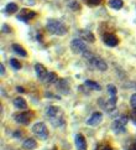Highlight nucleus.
Wrapping results in <instances>:
<instances>
[{"label": "nucleus", "instance_id": "nucleus-1", "mask_svg": "<svg viewBox=\"0 0 136 150\" xmlns=\"http://www.w3.org/2000/svg\"><path fill=\"white\" fill-rule=\"evenodd\" d=\"M47 117L50 118V122L54 127H59L63 124V113H62L61 108H58V107H54V105L48 107Z\"/></svg>", "mask_w": 136, "mask_h": 150}, {"label": "nucleus", "instance_id": "nucleus-2", "mask_svg": "<svg viewBox=\"0 0 136 150\" xmlns=\"http://www.w3.org/2000/svg\"><path fill=\"white\" fill-rule=\"evenodd\" d=\"M83 56L87 58V61H88L92 66L95 67V68H98L99 71H106V69H108L106 62L103 60V58H100V57H98V56L93 55V53H90L89 51L84 52V53H83Z\"/></svg>", "mask_w": 136, "mask_h": 150}, {"label": "nucleus", "instance_id": "nucleus-3", "mask_svg": "<svg viewBox=\"0 0 136 150\" xmlns=\"http://www.w3.org/2000/svg\"><path fill=\"white\" fill-rule=\"evenodd\" d=\"M47 30L50 31L51 34L57 35V36H63L67 34V28L66 25H63L61 21L58 20H48L47 23Z\"/></svg>", "mask_w": 136, "mask_h": 150}, {"label": "nucleus", "instance_id": "nucleus-4", "mask_svg": "<svg viewBox=\"0 0 136 150\" xmlns=\"http://www.w3.org/2000/svg\"><path fill=\"white\" fill-rule=\"evenodd\" d=\"M31 130L36 137H39L40 139H42V140H46L47 137H48V130H47V127H46L45 123H41V122L36 123V124H34Z\"/></svg>", "mask_w": 136, "mask_h": 150}, {"label": "nucleus", "instance_id": "nucleus-5", "mask_svg": "<svg viewBox=\"0 0 136 150\" xmlns=\"http://www.w3.org/2000/svg\"><path fill=\"white\" fill-rule=\"evenodd\" d=\"M70 50H72L73 53H77V55H79V53L83 55L84 52L88 51L84 41H82L80 39H74V40L70 41Z\"/></svg>", "mask_w": 136, "mask_h": 150}, {"label": "nucleus", "instance_id": "nucleus-6", "mask_svg": "<svg viewBox=\"0 0 136 150\" xmlns=\"http://www.w3.org/2000/svg\"><path fill=\"white\" fill-rule=\"evenodd\" d=\"M32 117H34V113L30 110H24V112H21V113H16L14 114V119L19 123V124H29L30 120L32 119Z\"/></svg>", "mask_w": 136, "mask_h": 150}, {"label": "nucleus", "instance_id": "nucleus-7", "mask_svg": "<svg viewBox=\"0 0 136 150\" xmlns=\"http://www.w3.org/2000/svg\"><path fill=\"white\" fill-rule=\"evenodd\" d=\"M128 123V117H120V118H118V119H115L113 122V124H111V129L114 132H120L121 129H124V127L125 124Z\"/></svg>", "mask_w": 136, "mask_h": 150}, {"label": "nucleus", "instance_id": "nucleus-8", "mask_svg": "<svg viewBox=\"0 0 136 150\" xmlns=\"http://www.w3.org/2000/svg\"><path fill=\"white\" fill-rule=\"evenodd\" d=\"M101 119H103V114L99 113V112H95V113H93L87 119V124L90 127H95L101 122Z\"/></svg>", "mask_w": 136, "mask_h": 150}, {"label": "nucleus", "instance_id": "nucleus-9", "mask_svg": "<svg viewBox=\"0 0 136 150\" xmlns=\"http://www.w3.org/2000/svg\"><path fill=\"white\" fill-rule=\"evenodd\" d=\"M74 142H75V148H77V150H87V140L83 137V134H75Z\"/></svg>", "mask_w": 136, "mask_h": 150}, {"label": "nucleus", "instance_id": "nucleus-10", "mask_svg": "<svg viewBox=\"0 0 136 150\" xmlns=\"http://www.w3.org/2000/svg\"><path fill=\"white\" fill-rule=\"evenodd\" d=\"M103 40H104L105 44L108 46H110V47H114V46H116L119 44V39L114 34H105L104 36H103Z\"/></svg>", "mask_w": 136, "mask_h": 150}, {"label": "nucleus", "instance_id": "nucleus-11", "mask_svg": "<svg viewBox=\"0 0 136 150\" xmlns=\"http://www.w3.org/2000/svg\"><path fill=\"white\" fill-rule=\"evenodd\" d=\"M35 71H36V74H37V77H39L41 81H45L46 77H47V69L45 68V66L41 65V63H36L35 65Z\"/></svg>", "mask_w": 136, "mask_h": 150}, {"label": "nucleus", "instance_id": "nucleus-12", "mask_svg": "<svg viewBox=\"0 0 136 150\" xmlns=\"http://www.w3.org/2000/svg\"><path fill=\"white\" fill-rule=\"evenodd\" d=\"M35 13L34 11H30V10H26L24 9L23 11H21V14L18 15V19L21 20V21H25V23H27L29 20H31L32 18H35Z\"/></svg>", "mask_w": 136, "mask_h": 150}, {"label": "nucleus", "instance_id": "nucleus-13", "mask_svg": "<svg viewBox=\"0 0 136 150\" xmlns=\"http://www.w3.org/2000/svg\"><path fill=\"white\" fill-rule=\"evenodd\" d=\"M23 148L26 149V150H34L37 148V143L35 139H32V138H29V139H26V140L23 143Z\"/></svg>", "mask_w": 136, "mask_h": 150}, {"label": "nucleus", "instance_id": "nucleus-14", "mask_svg": "<svg viewBox=\"0 0 136 150\" xmlns=\"http://www.w3.org/2000/svg\"><path fill=\"white\" fill-rule=\"evenodd\" d=\"M57 88L61 91L62 93L67 94L68 93V89H69V84H68V81L67 79H59L58 83H57Z\"/></svg>", "mask_w": 136, "mask_h": 150}, {"label": "nucleus", "instance_id": "nucleus-15", "mask_svg": "<svg viewBox=\"0 0 136 150\" xmlns=\"http://www.w3.org/2000/svg\"><path fill=\"white\" fill-rule=\"evenodd\" d=\"M79 35L83 37V40L88 41V42H94V41H95L94 35L92 34L89 30H82V31H79Z\"/></svg>", "mask_w": 136, "mask_h": 150}, {"label": "nucleus", "instance_id": "nucleus-16", "mask_svg": "<svg viewBox=\"0 0 136 150\" xmlns=\"http://www.w3.org/2000/svg\"><path fill=\"white\" fill-rule=\"evenodd\" d=\"M14 105L16 107V108H19V109H27V103H26V100L24 98H15L14 99Z\"/></svg>", "mask_w": 136, "mask_h": 150}, {"label": "nucleus", "instance_id": "nucleus-17", "mask_svg": "<svg viewBox=\"0 0 136 150\" xmlns=\"http://www.w3.org/2000/svg\"><path fill=\"white\" fill-rule=\"evenodd\" d=\"M13 50L18 53V55H20V56H23V57H26L27 56V52H26V50L24 49L23 46H20V45H18V44H14L13 46Z\"/></svg>", "mask_w": 136, "mask_h": 150}, {"label": "nucleus", "instance_id": "nucleus-18", "mask_svg": "<svg viewBox=\"0 0 136 150\" xmlns=\"http://www.w3.org/2000/svg\"><path fill=\"white\" fill-rule=\"evenodd\" d=\"M109 6H111L115 10L121 9L123 8V0H109Z\"/></svg>", "mask_w": 136, "mask_h": 150}, {"label": "nucleus", "instance_id": "nucleus-19", "mask_svg": "<svg viewBox=\"0 0 136 150\" xmlns=\"http://www.w3.org/2000/svg\"><path fill=\"white\" fill-rule=\"evenodd\" d=\"M85 86H87V87H89V88H92V89H95V91H100L101 89L100 84H98L94 81H90V79H87V81H85Z\"/></svg>", "mask_w": 136, "mask_h": 150}, {"label": "nucleus", "instance_id": "nucleus-20", "mask_svg": "<svg viewBox=\"0 0 136 150\" xmlns=\"http://www.w3.org/2000/svg\"><path fill=\"white\" fill-rule=\"evenodd\" d=\"M45 81H46L47 83H50V84L56 83V82H57V74L53 73V72H48V74H47V77H46Z\"/></svg>", "mask_w": 136, "mask_h": 150}, {"label": "nucleus", "instance_id": "nucleus-21", "mask_svg": "<svg viewBox=\"0 0 136 150\" xmlns=\"http://www.w3.org/2000/svg\"><path fill=\"white\" fill-rule=\"evenodd\" d=\"M5 10H6L8 14H14V13L18 11V5L15 3H9L6 5V8H5Z\"/></svg>", "mask_w": 136, "mask_h": 150}, {"label": "nucleus", "instance_id": "nucleus-22", "mask_svg": "<svg viewBox=\"0 0 136 150\" xmlns=\"http://www.w3.org/2000/svg\"><path fill=\"white\" fill-rule=\"evenodd\" d=\"M67 4L72 10H79V4L77 0H67Z\"/></svg>", "mask_w": 136, "mask_h": 150}, {"label": "nucleus", "instance_id": "nucleus-23", "mask_svg": "<svg viewBox=\"0 0 136 150\" xmlns=\"http://www.w3.org/2000/svg\"><path fill=\"white\" fill-rule=\"evenodd\" d=\"M115 104H116V97H115V96H113V97L108 100V103H106V109L115 108Z\"/></svg>", "mask_w": 136, "mask_h": 150}, {"label": "nucleus", "instance_id": "nucleus-24", "mask_svg": "<svg viewBox=\"0 0 136 150\" xmlns=\"http://www.w3.org/2000/svg\"><path fill=\"white\" fill-rule=\"evenodd\" d=\"M10 65L14 67V69H20L21 68V63L16 60V58H11V60H10Z\"/></svg>", "mask_w": 136, "mask_h": 150}, {"label": "nucleus", "instance_id": "nucleus-25", "mask_svg": "<svg viewBox=\"0 0 136 150\" xmlns=\"http://www.w3.org/2000/svg\"><path fill=\"white\" fill-rule=\"evenodd\" d=\"M108 92H109V94L111 96H115L116 94V87L114 84H108Z\"/></svg>", "mask_w": 136, "mask_h": 150}, {"label": "nucleus", "instance_id": "nucleus-26", "mask_svg": "<svg viewBox=\"0 0 136 150\" xmlns=\"http://www.w3.org/2000/svg\"><path fill=\"white\" fill-rule=\"evenodd\" d=\"M84 1L89 5V6H95V5H99L103 0H84Z\"/></svg>", "mask_w": 136, "mask_h": 150}, {"label": "nucleus", "instance_id": "nucleus-27", "mask_svg": "<svg viewBox=\"0 0 136 150\" xmlns=\"http://www.w3.org/2000/svg\"><path fill=\"white\" fill-rule=\"evenodd\" d=\"M130 104H131L132 108H136V93L131 96V98H130Z\"/></svg>", "mask_w": 136, "mask_h": 150}, {"label": "nucleus", "instance_id": "nucleus-28", "mask_svg": "<svg viewBox=\"0 0 136 150\" xmlns=\"http://www.w3.org/2000/svg\"><path fill=\"white\" fill-rule=\"evenodd\" d=\"M95 150H113L109 145H100V146H98Z\"/></svg>", "mask_w": 136, "mask_h": 150}, {"label": "nucleus", "instance_id": "nucleus-29", "mask_svg": "<svg viewBox=\"0 0 136 150\" xmlns=\"http://www.w3.org/2000/svg\"><path fill=\"white\" fill-rule=\"evenodd\" d=\"M3 33H10V28L8 25H3Z\"/></svg>", "mask_w": 136, "mask_h": 150}, {"label": "nucleus", "instance_id": "nucleus-30", "mask_svg": "<svg viewBox=\"0 0 136 150\" xmlns=\"http://www.w3.org/2000/svg\"><path fill=\"white\" fill-rule=\"evenodd\" d=\"M0 69H1V76L4 74V72H5V67H4V65L1 63V65H0Z\"/></svg>", "mask_w": 136, "mask_h": 150}, {"label": "nucleus", "instance_id": "nucleus-31", "mask_svg": "<svg viewBox=\"0 0 136 150\" xmlns=\"http://www.w3.org/2000/svg\"><path fill=\"white\" fill-rule=\"evenodd\" d=\"M130 150H136V143H134V144L130 145Z\"/></svg>", "mask_w": 136, "mask_h": 150}, {"label": "nucleus", "instance_id": "nucleus-32", "mask_svg": "<svg viewBox=\"0 0 136 150\" xmlns=\"http://www.w3.org/2000/svg\"><path fill=\"white\" fill-rule=\"evenodd\" d=\"M18 92H20V93H24V92H25V89H24L23 87H18Z\"/></svg>", "mask_w": 136, "mask_h": 150}]
</instances>
